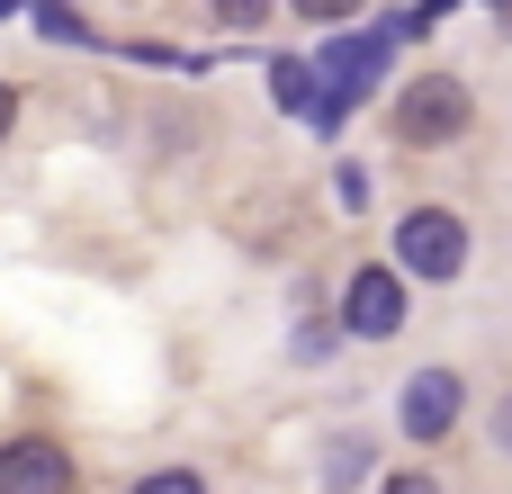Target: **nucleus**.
<instances>
[{"label":"nucleus","instance_id":"obj_1","mask_svg":"<svg viewBox=\"0 0 512 494\" xmlns=\"http://www.w3.org/2000/svg\"><path fill=\"white\" fill-rule=\"evenodd\" d=\"M387 45H396V27H351V36H333V45L315 54V126H324V135L387 81Z\"/></svg>","mask_w":512,"mask_h":494},{"label":"nucleus","instance_id":"obj_2","mask_svg":"<svg viewBox=\"0 0 512 494\" xmlns=\"http://www.w3.org/2000/svg\"><path fill=\"white\" fill-rule=\"evenodd\" d=\"M468 117H477V99H468V81H459V72H414V81L396 90V108H387L396 144H414V153L459 144V135H468Z\"/></svg>","mask_w":512,"mask_h":494},{"label":"nucleus","instance_id":"obj_3","mask_svg":"<svg viewBox=\"0 0 512 494\" xmlns=\"http://www.w3.org/2000/svg\"><path fill=\"white\" fill-rule=\"evenodd\" d=\"M396 270H405V279H459V270H468V225H459L450 207H414V216L396 225Z\"/></svg>","mask_w":512,"mask_h":494},{"label":"nucleus","instance_id":"obj_4","mask_svg":"<svg viewBox=\"0 0 512 494\" xmlns=\"http://www.w3.org/2000/svg\"><path fill=\"white\" fill-rule=\"evenodd\" d=\"M459 414H468L459 369H414V378H405V396H396L405 441H450V432H459Z\"/></svg>","mask_w":512,"mask_h":494},{"label":"nucleus","instance_id":"obj_5","mask_svg":"<svg viewBox=\"0 0 512 494\" xmlns=\"http://www.w3.org/2000/svg\"><path fill=\"white\" fill-rule=\"evenodd\" d=\"M342 333L396 342V333H405V270H351V288H342Z\"/></svg>","mask_w":512,"mask_h":494},{"label":"nucleus","instance_id":"obj_6","mask_svg":"<svg viewBox=\"0 0 512 494\" xmlns=\"http://www.w3.org/2000/svg\"><path fill=\"white\" fill-rule=\"evenodd\" d=\"M0 494H72V459H63V441H45V432L0 441Z\"/></svg>","mask_w":512,"mask_h":494},{"label":"nucleus","instance_id":"obj_7","mask_svg":"<svg viewBox=\"0 0 512 494\" xmlns=\"http://www.w3.org/2000/svg\"><path fill=\"white\" fill-rule=\"evenodd\" d=\"M270 90H279V108H288V117H315V72H306L297 54H279V63H270Z\"/></svg>","mask_w":512,"mask_h":494},{"label":"nucleus","instance_id":"obj_8","mask_svg":"<svg viewBox=\"0 0 512 494\" xmlns=\"http://www.w3.org/2000/svg\"><path fill=\"white\" fill-rule=\"evenodd\" d=\"M369 459H378V450H369L360 432H351V441H333V450H324V486H360V477H369Z\"/></svg>","mask_w":512,"mask_h":494},{"label":"nucleus","instance_id":"obj_9","mask_svg":"<svg viewBox=\"0 0 512 494\" xmlns=\"http://www.w3.org/2000/svg\"><path fill=\"white\" fill-rule=\"evenodd\" d=\"M36 27H45L54 45H90V27H81V18H72L63 0H36Z\"/></svg>","mask_w":512,"mask_h":494},{"label":"nucleus","instance_id":"obj_10","mask_svg":"<svg viewBox=\"0 0 512 494\" xmlns=\"http://www.w3.org/2000/svg\"><path fill=\"white\" fill-rule=\"evenodd\" d=\"M126 494H207V477L198 468H153V477H135Z\"/></svg>","mask_w":512,"mask_h":494},{"label":"nucleus","instance_id":"obj_11","mask_svg":"<svg viewBox=\"0 0 512 494\" xmlns=\"http://www.w3.org/2000/svg\"><path fill=\"white\" fill-rule=\"evenodd\" d=\"M288 9H297V18H315V27H342V18H360L369 0H288Z\"/></svg>","mask_w":512,"mask_h":494},{"label":"nucleus","instance_id":"obj_12","mask_svg":"<svg viewBox=\"0 0 512 494\" xmlns=\"http://www.w3.org/2000/svg\"><path fill=\"white\" fill-rule=\"evenodd\" d=\"M216 9V27H261L270 18V0H207Z\"/></svg>","mask_w":512,"mask_h":494},{"label":"nucleus","instance_id":"obj_13","mask_svg":"<svg viewBox=\"0 0 512 494\" xmlns=\"http://www.w3.org/2000/svg\"><path fill=\"white\" fill-rule=\"evenodd\" d=\"M378 494H441V486H432L423 468H405V477H387V486H378Z\"/></svg>","mask_w":512,"mask_h":494},{"label":"nucleus","instance_id":"obj_14","mask_svg":"<svg viewBox=\"0 0 512 494\" xmlns=\"http://www.w3.org/2000/svg\"><path fill=\"white\" fill-rule=\"evenodd\" d=\"M9 117H18V90H9V81H0V135H9Z\"/></svg>","mask_w":512,"mask_h":494},{"label":"nucleus","instance_id":"obj_15","mask_svg":"<svg viewBox=\"0 0 512 494\" xmlns=\"http://www.w3.org/2000/svg\"><path fill=\"white\" fill-rule=\"evenodd\" d=\"M504 441H512V405H504Z\"/></svg>","mask_w":512,"mask_h":494},{"label":"nucleus","instance_id":"obj_16","mask_svg":"<svg viewBox=\"0 0 512 494\" xmlns=\"http://www.w3.org/2000/svg\"><path fill=\"white\" fill-rule=\"evenodd\" d=\"M9 9H18V0H0V18H9Z\"/></svg>","mask_w":512,"mask_h":494},{"label":"nucleus","instance_id":"obj_17","mask_svg":"<svg viewBox=\"0 0 512 494\" xmlns=\"http://www.w3.org/2000/svg\"><path fill=\"white\" fill-rule=\"evenodd\" d=\"M504 9H512V0H495V18H504Z\"/></svg>","mask_w":512,"mask_h":494},{"label":"nucleus","instance_id":"obj_18","mask_svg":"<svg viewBox=\"0 0 512 494\" xmlns=\"http://www.w3.org/2000/svg\"><path fill=\"white\" fill-rule=\"evenodd\" d=\"M504 36H512V9H504Z\"/></svg>","mask_w":512,"mask_h":494},{"label":"nucleus","instance_id":"obj_19","mask_svg":"<svg viewBox=\"0 0 512 494\" xmlns=\"http://www.w3.org/2000/svg\"><path fill=\"white\" fill-rule=\"evenodd\" d=\"M63 9H72V0H63Z\"/></svg>","mask_w":512,"mask_h":494}]
</instances>
